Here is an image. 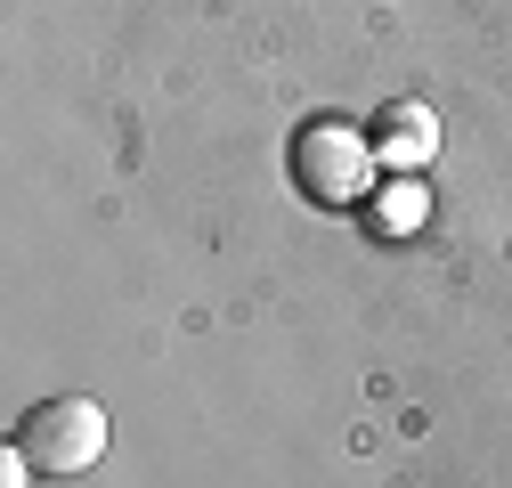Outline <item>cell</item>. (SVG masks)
Segmentation results:
<instances>
[{"instance_id": "cell-4", "label": "cell", "mask_w": 512, "mask_h": 488, "mask_svg": "<svg viewBox=\"0 0 512 488\" xmlns=\"http://www.w3.org/2000/svg\"><path fill=\"white\" fill-rule=\"evenodd\" d=\"M358 212H366L374 244H407V236L431 220V188H423V179H382V188H374Z\"/></svg>"}, {"instance_id": "cell-2", "label": "cell", "mask_w": 512, "mask_h": 488, "mask_svg": "<svg viewBox=\"0 0 512 488\" xmlns=\"http://www.w3.org/2000/svg\"><path fill=\"white\" fill-rule=\"evenodd\" d=\"M106 440H114V423H106V407H98V399H82V391L41 399V407L17 423V448H25V456H33V472H49V480L90 472V464L106 456Z\"/></svg>"}, {"instance_id": "cell-1", "label": "cell", "mask_w": 512, "mask_h": 488, "mask_svg": "<svg viewBox=\"0 0 512 488\" xmlns=\"http://www.w3.org/2000/svg\"><path fill=\"white\" fill-rule=\"evenodd\" d=\"M382 163H374V139L358 131V122H342V114H317V122H301L293 131V188L317 204V212H358L382 179H374Z\"/></svg>"}, {"instance_id": "cell-3", "label": "cell", "mask_w": 512, "mask_h": 488, "mask_svg": "<svg viewBox=\"0 0 512 488\" xmlns=\"http://www.w3.org/2000/svg\"><path fill=\"white\" fill-rule=\"evenodd\" d=\"M374 163L391 171V179H415V171H431L439 163V114L423 106V98H399V106H382L374 114Z\"/></svg>"}, {"instance_id": "cell-5", "label": "cell", "mask_w": 512, "mask_h": 488, "mask_svg": "<svg viewBox=\"0 0 512 488\" xmlns=\"http://www.w3.org/2000/svg\"><path fill=\"white\" fill-rule=\"evenodd\" d=\"M25 480H33V456L9 440V456H0V488H25Z\"/></svg>"}]
</instances>
